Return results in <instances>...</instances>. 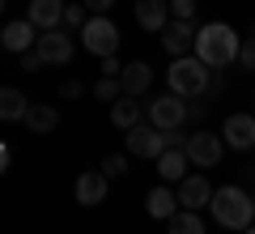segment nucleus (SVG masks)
I'll list each match as a JSON object with an SVG mask.
<instances>
[{
  "mask_svg": "<svg viewBox=\"0 0 255 234\" xmlns=\"http://www.w3.org/2000/svg\"><path fill=\"white\" fill-rule=\"evenodd\" d=\"M196 55H200L209 68H230V64H238V55H243V38H238V30L226 26V21H209V26H200V34H196Z\"/></svg>",
  "mask_w": 255,
  "mask_h": 234,
  "instance_id": "f257e3e1",
  "label": "nucleus"
},
{
  "mask_svg": "<svg viewBox=\"0 0 255 234\" xmlns=\"http://www.w3.org/2000/svg\"><path fill=\"white\" fill-rule=\"evenodd\" d=\"M209 213L217 217V226H226V230H247V226L255 222V196H247L234 183H230V188H217Z\"/></svg>",
  "mask_w": 255,
  "mask_h": 234,
  "instance_id": "f03ea898",
  "label": "nucleus"
},
{
  "mask_svg": "<svg viewBox=\"0 0 255 234\" xmlns=\"http://www.w3.org/2000/svg\"><path fill=\"white\" fill-rule=\"evenodd\" d=\"M166 85L170 94H183V98H200L209 90V64L200 55H179V60L166 68Z\"/></svg>",
  "mask_w": 255,
  "mask_h": 234,
  "instance_id": "7ed1b4c3",
  "label": "nucleus"
},
{
  "mask_svg": "<svg viewBox=\"0 0 255 234\" xmlns=\"http://www.w3.org/2000/svg\"><path fill=\"white\" fill-rule=\"evenodd\" d=\"M77 34H81V47L90 55H98V60H107V55L119 51V30H115V21H111L107 13H94Z\"/></svg>",
  "mask_w": 255,
  "mask_h": 234,
  "instance_id": "20e7f679",
  "label": "nucleus"
},
{
  "mask_svg": "<svg viewBox=\"0 0 255 234\" xmlns=\"http://www.w3.org/2000/svg\"><path fill=\"white\" fill-rule=\"evenodd\" d=\"M170 149V132H162V128L153 124H136V128H128V153L132 158H162V153Z\"/></svg>",
  "mask_w": 255,
  "mask_h": 234,
  "instance_id": "39448f33",
  "label": "nucleus"
},
{
  "mask_svg": "<svg viewBox=\"0 0 255 234\" xmlns=\"http://www.w3.org/2000/svg\"><path fill=\"white\" fill-rule=\"evenodd\" d=\"M187 115H191V107H187V98H183V94H162L157 102H149V124L162 128V132L183 128V124H187Z\"/></svg>",
  "mask_w": 255,
  "mask_h": 234,
  "instance_id": "423d86ee",
  "label": "nucleus"
},
{
  "mask_svg": "<svg viewBox=\"0 0 255 234\" xmlns=\"http://www.w3.org/2000/svg\"><path fill=\"white\" fill-rule=\"evenodd\" d=\"M183 149H187L191 166H217V162H221V153H226V136H213V132H191Z\"/></svg>",
  "mask_w": 255,
  "mask_h": 234,
  "instance_id": "0eeeda50",
  "label": "nucleus"
},
{
  "mask_svg": "<svg viewBox=\"0 0 255 234\" xmlns=\"http://www.w3.org/2000/svg\"><path fill=\"white\" fill-rule=\"evenodd\" d=\"M38 34H43V30H38L30 17L9 21V26L0 30V47H4V51H13V55H26V51H34V47H38Z\"/></svg>",
  "mask_w": 255,
  "mask_h": 234,
  "instance_id": "6e6552de",
  "label": "nucleus"
},
{
  "mask_svg": "<svg viewBox=\"0 0 255 234\" xmlns=\"http://www.w3.org/2000/svg\"><path fill=\"white\" fill-rule=\"evenodd\" d=\"M34 51L47 60V68H55V64H68V60H73V38L64 34L60 26H55V30H43Z\"/></svg>",
  "mask_w": 255,
  "mask_h": 234,
  "instance_id": "1a4fd4ad",
  "label": "nucleus"
},
{
  "mask_svg": "<svg viewBox=\"0 0 255 234\" xmlns=\"http://www.w3.org/2000/svg\"><path fill=\"white\" fill-rule=\"evenodd\" d=\"M196 34L200 30L191 26V21H179V17H170L166 21V30H162V47L179 60V55H187V51H196Z\"/></svg>",
  "mask_w": 255,
  "mask_h": 234,
  "instance_id": "9d476101",
  "label": "nucleus"
},
{
  "mask_svg": "<svg viewBox=\"0 0 255 234\" xmlns=\"http://www.w3.org/2000/svg\"><path fill=\"white\" fill-rule=\"evenodd\" d=\"M107 188H111V179L102 171H81L77 175V205H85V209H94V205H102L107 200Z\"/></svg>",
  "mask_w": 255,
  "mask_h": 234,
  "instance_id": "9b49d317",
  "label": "nucleus"
},
{
  "mask_svg": "<svg viewBox=\"0 0 255 234\" xmlns=\"http://www.w3.org/2000/svg\"><path fill=\"white\" fill-rule=\"evenodd\" d=\"M213 192H217V188H209V179H204V175H187V179L179 183V205L200 213V209L213 205Z\"/></svg>",
  "mask_w": 255,
  "mask_h": 234,
  "instance_id": "f8f14e48",
  "label": "nucleus"
},
{
  "mask_svg": "<svg viewBox=\"0 0 255 234\" xmlns=\"http://www.w3.org/2000/svg\"><path fill=\"white\" fill-rule=\"evenodd\" d=\"M221 136L230 149H255V115H230Z\"/></svg>",
  "mask_w": 255,
  "mask_h": 234,
  "instance_id": "ddd939ff",
  "label": "nucleus"
},
{
  "mask_svg": "<svg viewBox=\"0 0 255 234\" xmlns=\"http://www.w3.org/2000/svg\"><path fill=\"white\" fill-rule=\"evenodd\" d=\"M64 13H68V4H64V0H30L26 17L34 21L38 30H55V26H64Z\"/></svg>",
  "mask_w": 255,
  "mask_h": 234,
  "instance_id": "4468645a",
  "label": "nucleus"
},
{
  "mask_svg": "<svg viewBox=\"0 0 255 234\" xmlns=\"http://www.w3.org/2000/svg\"><path fill=\"white\" fill-rule=\"evenodd\" d=\"M136 21L149 34H162L170 21V0H136Z\"/></svg>",
  "mask_w": 255,
  "mask_h": 234,
  "instance_id": "2eb2a0df",
  "label": "nucleus"
},
{
  "mask_svg": "<svg viewBox=\"0 0 255 234\" xmlns=\"http://www.w3.org/2000/svg\"><path fill=\"white\" fill-rule=\"evenodd\" d=\"M119 81H124V94H145L149 85H153V68H149L145 60H132V64H124V72H119Z\"/></svg>",
  "mask_w": 255,
  "mask_h": 234,
  "instance_id": "dca6fc26",
  "label": "nucleus"
},
{
  "mask_svg": "<svg viewBox=\"0 0 255 234\" xmlns=\"http://www.w3.org/2000/svg\"><path fill=\"white\" fill-rule=\"evenodd\" d=\"M187 166H191L187 149H166L162 158H157V175H162L166 183H183L187 179Z\"/></svg>",
  "mask_w": 255,
  "mask_h": 234,
  "instance_id": "f3484780",
  "label": "nucleus"
},
{
  "mask_svg": "<svg viewBox=\"0 0 255 234\" xmlns=\"http://www.w3.org/2000/svg\"><path fill=\"white\" fill-rule=\"evenodd\" d=\"M145 209H149V217H157V222H170V217L179 213V192L153 188V192L145 196Z\"/></svg>",
  "mask_w": 255,
  "mask_h": 234,
  "instance_id": "a211bd4d",
  "label": "nucleus"
},
{
  "mask_svg": "<svg viewBox=\"0 0 255 234\" xmlns=\"http://www.w3.org/2000/svg\"><path fill=\"white\" fill-rule=\"evenodd\" d=\"M30 115V98L21 90H13V85H4L0 90V119L4 124H17V119H26Z\"/></svg>",
  "mask_w": 255,
  "mask_h": 234,
  "instance_id": "6ab92c4d",
  "label": "nucleus"
},
{
  "mask_svg": "<svg viewBox=\"0 0 255 234\" xmlns=\"http://www.w3.org/2000/svg\"><path fill=\"white\" fill-rule=\"evenodd\" d=\"M21 124H26L30 132L47 136V132H55V128H60V111H55L51 102H34V107H30V115L21 119Z\"/></svg>",
  "mask_w": 255,
  "mask_h": 234,
  "instance_id": "aec40b11",
  "label": "nucleus"
},
{
  "mask_svg": "<svg viewBox=\"0 0 255 234\" xmlns=\"http://www.w3.org/2000/svg\"><path fill=\"white\" fill-rule=\"evenodd\" d=\"M111 124H115V128H124V132L140 124V107L132 102V94H124V98H115V102H111Z\"/></svg>",
  "mask_w": 255,
  "mask_h": 234,
  "instance_id": "412c9836",
  "label": "nucleus"
},
{
  "mask_svg": "<svg viewBox=\"0 0 255 234\" xmlns=\"http://www.w3.org/2000/svg\"><path fill=\"white\" fill-rule=\"evenodd\" d=\"M166 226H170V234H204V222H200L196 209H179Z\"/></svg>",
  "mask_w": 255,
  "mask_h": 234,
  "instance_id": "4be33fe9",
  "label": "nucleus"
},
{
  "mask_svg": "<svg viewBox=\"0 0 255 234\" xmlns=\"http://www.w3.org/2000/svg\"><path fill=\"white\" fill-rule=\"evenodd\" d=\"M94 98H98V102H115V98H124V81H119V77H102V81L94 85Z\"/></svg>",
  "mask_w": 255,
  "mask_h": 234,
  "instance_id": "5701e85b",
  "label": "nucleus"
},
{
  "mask_svg": "<svg viewBox=\"0 0 255 234\" xmlns=\"http://www.w3.org/2000/svg\"><path fill=\"white\" fill-rule=\"evenodd\" d=\"M102 175H107V179L128 175V158H124V153H107V158H102Z\"/></svg>",
  "mask_w": 255,
  "mask_h": 234,
  "instance_id": "b1692460",
  "label": "nucleus"
},
{
  "mask_svg": "<svg viewBox=\"0 0 255 234\" xmlns=\"http://www.w3.org/2000/svg\"><path fill=\"white\" fill-rule=\"evenodd\" d=\"M85 21H90V9H85V4H68V13H64V26H68V30H81Z\"/></svg>",
  "mask_w": 255,
  "mask_h": 234,
  "instance_id": "393cba45",
  "label": "nucleus"
},
{
  "mask_svg": "<svg viewBox=\"0 0 255 234\" xmlns=\"http://www.w3.org/2000/svg\"><path fill=\"white\" fill-rule=\"evenodd\" d=\"M170 17H179V21H196V0H170Z\"/></svg>",
  "mask_w": 255,
  "mask_h": 234,
  "instance_id": "a878e982",
  "label": "nucleus"
},
{
  "mask_svg": "<svg viewBox=\"0 0 255 234\" xmlns=\"http://www.w3.org/2000/svg\"><path fill=\"white\" fill-rule=\"evenodd\" d=\"M238 64L255 72V34H251V38H247V43H243V55H238Z\"/></svg>",
  "mask_w": 255,
  "mask_h": 234,
  "instance_id": "bb28decb",
  "label": "nucleus"
},
{
  "mask_svg": "<svg viewBox=\"0 0 255 234\" xmlns=\"http://www.w3.org/2000/svg\"><path fill=\"white\" fill-rule=\"evenodd\" d=\"M43 55H38V51H26V55H21V68H26V72H38V68H43Z\"/></svg>",
  "mask_w": 255,
  "mask_h": 234,
  "instance_id": "cd10ccee",
  "label": "nucleus"
},
{
  "mask_svg": "<svg viewBox=\"0 0 255 234\" xmlns=\"http://www.w3.org/2000/svg\"><path fill=\"white\" fill-rule=\"evenodd\" d=\"M119 72H124V64H119L115 55H107V60H102V77H119Z\"/></svg>",
  "mask_w": 255,
  "mask_h": 234,
  "instance_id": "c85d7f7f",
  "label": "nucleus"
},
{
  "mask_svg": "<svg viewBox=\"0 0 255 234\" xmlns=\"http://www.w3.org/2000/svg\"><path fill=\"white\" fill-rule=\"evenodd\" d=\"M85 9L90 13H111V4H115V0H81Z\"/></svg>",
  "mask_w": 255,
  "mask_h": 234,
  "instance_id": "c756f323",
  "label": "nucleus"
},
{
  "mask_svg": "<svg viewBox=\"0 0 255 234\" xmlns=\"http://www.w3.org/2000/svg\"><path fill=\"white\" fill-rule=\"evenodd\" d=\"M77 94H81V81H64L60 85V98H77Z\"/></svg>",
  "mask_w": 255,
  "mask_h": 234,
  "instance_id": "7c9ffc66",
  "label": "nucleus"
},
{
  "mask_svg": "<svg viewBox=\"0 0 255 234\" xmlns=\"http://www.w3.org/2000/svg\"><path fill=\"white\" fill-rule=\"evenodd\" d=\"M0 166H4V171L13 166V149H9V145H0Z\"/></svg>",
  "mask_w": 255,
  "mask_h": 234,
  "instance_id": "2f4dec72",
  "label": "nucleus"
},
{
  "mask_svg": "<svg viewBox=\"0 0 255 234\" xmlns=\"http://www.w3.org/2000/svg\"><path fill=\"white\" fill-rule=\"evenodd\" d=\"M243 234H255V222H251V226H247V230H243Z\"/></svg>",
  "mask_w": 255,
  "mask_h": 234,
  "instance_id": "473e14b6",
  "label": "nucleus"
},
{
  "mask_svg": "<svg viewBox=\"0 0 255 234\" xmlns=\"http://www.w3.org/2000/svg\"><path fill=\"white\" fill-rule=\"evenodd\" d=\"M251 34H255V30H251Z\"/></svg>",
  "mask_w": 255,
  "mask_h": 234,
  "instance_id": "72a5a7b5",
  "label": "nucleus"
},
{
  "mask_svg": "<svg viewBox=\"0 0 255 234\" xmlns=\"http://www.w3.org/2000/svg\"><path fill=\"white\" fill-rule=\"evenodd\" d=\"M251 115H255V111H251Z\"/></svg>",
  "mask_w": 255,
  "mask_h": 234,
  "instance_id": "f704fd0d",
  "label": "nucleus"
},
{
  "mask_svg": "<svg viewBox=\"0 0 255 234\" xmlns=\"http://www.w3.org/2000/svg\"><path fill=\"white\" fill-rule=\"evenodd\" d=\"M251 153H255V149H251Z\"/></svg>",
  "mask_w": 255,
  "mask_h": 234,
  "instance_id": "c9c22d12",
  "label": "nucleus"
}]
</instances>
